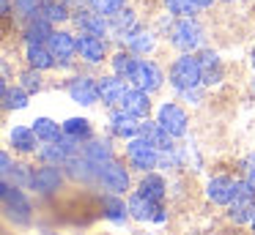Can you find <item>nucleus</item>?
I'll return each mask as SVG.
<instances>
[{
  "mask_svg": "<svg viewBox=\"0 0 255 235\" xmlns=\"http://www.w3.org/2000/svg\"><path fill=\"white\" fill-rule=\"evenodd\" d=\"M88 161H94L96 167H102V164H107V161H113V151H110V145L107 142H88L85 145V153H83Z\"/></svg>",
  "mask_w": 255,
  "mask_h": 235,
  "instance_id": "27",
  "label": "nucleus"
},
{
  "mask_svg": "<svg viewBox=\"0 0 255 235\" xmlns=\"http://www.w3.org/2000/svg\"><path fill=\"white\" fill-rule=\"evenodd\" d=\"M247 180H250V183H253V189H255V164H253V167L247 169Z\"/></svg>",
  "mask_w": 255,
  "mask_h": 235,
  "instance_id": "41",
  "label": "nucleus"
},
{
  "mask_svg": "<svg viewBox=\"0 0 255 235\" xmlns=\"http://www.w3.org/2000/svg\"><path fill=\"white\" fill-rule=\"evenodd\" d=\"M52 22L44 19V16H30L28 27H25V38H28V44H44L52 38Z\"/></svg>",
  "mask_w": 255,
  "mask_h": 235,
  "instance_id": "19",
  "label": "nucleus"
},
{
  "mask_svg": "<svg viewBox=\"0 0 255 235\" xmlns=\"http://www.w3.org/2000/svg\"><path fill=\"white\" fill-rule=\"evenodd\" d=\"M198 63H200V79H203V85H217L222 79V63H220V55L217 52L203 49L198 55Z\"/></svg>",
  "mask_w": 255,
  "mask_h": 235,
  "instance_id": "15",
  "label": "nucleus"
},
{
  "mask_svg": "<svg viewBox=\"0 0 255 235\" xmlns=\"http://www.w3.org/2000/svg\"><path fill=\"white\" fill-rule=\"evenodd\" d=\"M0 11H3V14H8V11H11V3H8V0H0Z\"/></svg>",
  "mask_w": 255,
  "mask_h": 235,
  "instance_id": "42",
  "label": "nucleus"
},
{
  "mask_svg": "<svg viewBox=\"0 0 255 235\" xmlns=\"http://www.w3.org/2000/svg\"><path fill=\"white\" fill-rule=\"evenodd\" d=\"M165 5H167V11L170 14H176V16H189V14H195V3L192 0H165Z\"/></svg>",
  "mask_w": 255,
  "mask_h": 235,
  "instance_id": "34",
  "label": "nucleus"
},
{
  "mask_svg": "<svg viewBox=\"0 0 255 235\" xmlns=\"http://www.w3.org/2000/svg\"><path fill=\"white\" fill-rule=\"evenodd\" d=\"M36 140H39V134H36L33 129H28V126H17V129H11V145H14V151H22V153L36 151Z\"/></svg>",
  "mask_w": 255,
  "mask_h": 235,
  "instance_id": "23",
  "label": "nucleus"
},
{
  "mask_svg": "<svg viewBox=\"0 0 255 235\" xmlns=\"http://www.w3.org/2000/svg\"><path fill=\"white\" fill-rule=\"evenodd\" d=\"M47 47H50V52L55 55L58 63H69V60L74 58V55L80 52L77 49V38L72 36V33H52V38L47 41Z\"/></svg>",
  "mask_w": 255,
  "mask_h": 235,
  "instance_id": "12",
  "label": "nucleus"
},
{
  "mask_svg": "<svg viewBox=\"0 0 255 235\" xmlns=\"http://www.w3.org/2000/svg\"><path fill=\"white\" fill-rule=\"evenodd\" d=\"M250 224H253V233H255V219H253V222H250Z\"/></svg>",
  "mask_w": 255,
  "mask_h": 235,
  "instance_id": "44",
  "label": "nucleus"
},
{
  "mask_svg": "<svg viewBox=\"0 0 255 235\" xmlns=\"http://www.w3.org/2000/svg\"><path fill=\"white\" fill-rule=\"evenodd\" d=\"M63 134L69 137V140L80 142V140H88L91 137V126L85 118H69L66 123H63Z\"/></svg>",
  "mask_w": 255,
  "mask_h": 235,
  "instance_id": "29",
  "label": "nucleus"
},
{
  "mask_svg": "<svg viewBox=\"0 0 255 235\" xmlns=\"http://www.w3.org/2000/svg\"><path fill=\"white\" fill-rule=\"evenodd\" d=\"M33 131L39 134V140H44V142H58L63 137V126H58L52 118H36Z\"/></svg>",
  "mask_w": 255,
  "mask_h": 235,
  "instance_id": "25",
  "label": "nucleus"
},
{
  "mask_svg": "<svg viewBox=\"0 0 255 235\" xmlns=\"http://www.w3.org/2000/svg\"><path fill=\"white\" fill-rule=\"evenodd\" d=\"M129 82H132L134 87H140V90H156V87L162 85V71L156 63H151V60H134L132 71H129L127 77Z\"/></svg>",
  "mask_w": 255,
  "mask_h": 235,
  "instance_id": "5",
  "label": "nucleus"
},
{
  "mask_svg": "<svg viewBox=\"0 0 255 235\" xmlns=\"http://www.w3.org/2000/svg\"><path fill=\"white\" fill-rule=\"evenodd\" d=\"M134 60H137V58H132L129 52H118L116 58H113V69H116V74L127 79L129 71H132V66H134Z\"/></svg>",
  "mask_w": 255,
  "mask_h": 235,
  "instance_id": "33",
  "label": "nucleus"
},
{
  "mask_svg": "<svg viewBox=\"0 0 255 235\" xmlns=\"http://www.w3.org/2000/svg\"><path fill=\"white\" fill-rule=\"evenodd\" d=\"M0 197H3V208H6V216L14 224H28L30 222V202L25 200V194L19 191L17 183L3 178L0 183Z\"/></svg>",
  "mask_w": 255,
  "mask_h": 235,
  "instance_id": "1",
  "label": "nucleus"
},
{
  "mask_svg": "<svg viewBox=\"0 0 255 235\" xmlns=\"http://www.w3.org/2000/svg\"><path fill=\"white\" fill-rule=\"evenodd\" d=\"M121 109L129 115H134V118H145L151 109V101H148V90H140V87H134V90H127V96H124L121 101Z\"/></svg>",
  "mask_w": 255,
  "mask_h": 235,
  "instance_id": "17",
  "label": "nucleus"
},
{
  "mask_svg": "<svg viewBox=\"0 0 255 235\" xmlns=\"http://www.w3.org/2000/svg\"><path fill=\"white\" fill-rule=\"evenodd\" d=\"M127 205H129V216L140 219V222H165V219H167L162 202H151L148 197H143L140 191L129 197Z\"/></svg>",
  "mask_w": 255,
  "mask_h": 235,
  "instance_id": "7",
  "label": "nucleus"
},
{
  "mask_svg": "<svg viewBox=\"0 0 255 235\" xmlns=\"http://www.w3.org/2000/svg\"><path fill=\"white\" fill-rule=\"evenodd\" d=\"M19 79H22V87L28 93H36L41 87V77H39V69H30V71H25L22 77H19Z\"/></svg>",
  "mask_w": 255,
  "mask_h": 235,
  "instance_id": "38",
  "label": "nucleus"
},
{
  "mask_svg": "<svg viewBox=\"0 0 255 235\" xmlns=\"http://www.w3.org/2000/svg\"><path fill=\"white\" fill-rule=\"evenodd\" d=\"M156 120H159L173 137H181L184 131H187V112H184L178 104H162Z\"/></svg>",
  "mask_w": 255,
  "mask_h": 235,
  "instance_id": "9",
  "label": "nucleus"
},
{
  "mask_svg": "<svg viewBox=\"0 0 255 235\" xmlns=\"http://www.w3.org/2000/svg\"><path fill=\"white\" fill-rule=\"evenodd\" d=\"M14 8H17V14H22V16H39L41 0H14Z\"/></svg>",
  "mask_w": 255,
  "mask_h": 235,
  "instance_id": "37",
  "label": "nucleus"
},
{
  "mask_svg": "<svg viewBox=\"0 0 255 235\" xmlns=\"http://www.w3.org/2000/svg\"><path fill=\"white\" fill-rule=\"evenodd\" d=\"M39 16H44V19H50V22H63V19H69L66 3H61V0H41Z\"/></svg>",
  "mask_w": 255,
  "mask_h": 235,
  "instance_id": "30",
  "label": "nucleus"
},
{
  "mask_svg": "<svg viewBox=\"0 0 255 235\" xmlns=\"http://www.w3.org/2000/svg\"><path fill=\"white\" fill-rule=\"evenodd\" d=\"M250 60H253V69H255V47H253V52H250Z\"/></svg>",
  "mask_w": 255,
  "mask_h": 235,
  "instance_id": "43",
  "label": "nucleus"
},
{
  "mask_svg": "<svg viewBox=\"0 0 255 235\" xmlns=\"http://www.w3.org/2000/svg\"><path fill=\"white\" fill-rule=\"evenodd\" d=\"M127 156H129V161H132V167L145 169V172H148V169H154L156 161H159V153H156V148L151 145V142H145L143 137H132V140H129Z\"/></svg>",
  "mask_w": 255,
  "mask_h": 235,
  "instance_id": "6",
  "label": "nucleus"
},
{
  "mask_svg": "<svg viewBox=\"0 0 255 235\" xmlns=\"http://www.w3.org/2000/svg\"><path fill=\"white\" fill-rule=\"evenodd\" d=\"M170 41L181 52H192V49H198L203 44V27L192 16H178V22L170 27Z\"/></svg>",
  "mask_w": 255,
  "mask_h": 235,
  "instance_id": "4",
  "label": "nucleus"
},
{
  "mask_svg": "<svg viewBox=\"0 0 255 235\" xmlns=\"http://www.w3.org/2000/svg\"><path fill=\"white\" fill-rule=\"evenodd\" d=\"M228 208H231L228 216H231L233 222H239V224L253 222L255 219V189H253V183H250L247 178L236 180V191H233V200H231Z\"/></svg>",
  "mask_w": 255,
  "mask_h": 235,
  "instance_id": "3",
  "label": "nucleus"
},
{
  "mask_svg": "<svg viewBox=\"0 0 255 235\" xmlns=\"http://www.w3.org/2000/svg\"><path fill=\"white\" fill-rule=\"evenodd\" d=\"M0 164H3L0 169H3V178H6V175H8V169L14 167V164H11V156H8V153H0Z\"/></svg>",
  "mask_w": 255,
  "mask_h": 235,
  "instance_id": "39",
  "label": "nucleus"
},
{
  "mask_svg": "<svg viewBox=\"0 0 255 235\" xmlns=\"http://www.w3.org/2000/svg\"><path fill=\"white\" fill-rule=\"evenodd\" d=\"M140 137H143L145 142H151L156 151H170L173 148V134L159 123V120H154V123H151V120L140 123Z\"/></svg>",
  "mask_w": 255,
  "mask_h": 235,
  "instance_id": "13",
  "label": "nucleus"
},
{
  "mask_svg": "<svg viewBox=\"0 0 255 235\" xmlns=\"http://www.w3.org/2000/svg\"><path fill=\"white\" fill-rule=\"evenodd\" d=\"M74 22H77V27H83V33H94V36H105L107 27H110L99 11H80Z\"/></svg>",
  "mask_w": 255,
  "mask_h": 235,
  "instance_id": "20",
  "label": "nucleus"
},
{
  "mask_svg": "<svg viewBox=\"0 0 255 235\" xmlns=\"http://www.w3.org/2000/svg\"><path fill=\"white\" fill-rule=\"evenodd\" d=\"M77 49H80V58L91 60V63H99L105 58V38L94 36V33H83L77 38Z\"/></svg>",
  "mask_w": 255,
  "mask_h": 235,
  "instance_id": "18",
  "label": "nucleus"
},
{
  "mask_svg": "<svg viewBox=\"0 0 255 235\" xmlns=\"http://www.w3.org/2000/svg\"><path fill=\"white\" fill-rule=\"evenodd\" d=\"M110 30L118 33V36H124V38L134 36V33L140 30V27H137V16H134L129 8H124L121 14L110 16Z\"/></svg>",
  "mask_w": 255,
  "mask_h": 235,
  "instance_id": "21",
  "label": "nucleus"
},
{
  "mask_svg": "<svg viewBox=\"0 0 255 235\" xmlns=\"http://www.w3.org/2000/svg\"><path fill=\"white\" fill-rule=\"evenodd\" d=\"M192 3H195V8H209L214 0H192Z\"/></svg>",
  "mask_w": 255,
  "mask_h": 235,
  "instance_id": "40",
  "label": "nucleus"
},
{
  "mask_svg": "<svg viewBox=\"0 0 255 235\" xmlns=\"http://www.w3.org/2000/svg\"><path fill=\"white\" fill-rule=\"evenodd\" d=\"M6 180H14L17 186H25V183H30V180H33V172H28V169H25V164H14V167L8 169Z\"/></svg>",
  "mask_w": 255,
  "mask_h": 235,
  "instance_id": "36",
  "label": "nucleus"
},
{
  "mask_svg": "<svg viewBox=\"0 0 255 235\" xmlns=\"http://www.w3.org/2000/svg\"><path fill=\"white\" fill-rule=\"evenodd\" d=\"M233 191H236V180L225 178V175H217V178H211L209 186H206V194H209V200L217 202V205H231Z\"/></svg>",
  "mask_w": 255,
  "mask_h": 235,
  "instance_id": "14",
  "label": "nucleus"
},
{
  "mask_svg": "<svg viewBox=\"0 0 255 235\" xmlns=\"http://www.w3.org/2000/svg\"><path fill=\"white\" fill-rule=\"evenodd\" d=\"M3 104H6V109H25L28 107V90L25 87H8L3 82Z\"/></svg>",
  "mask_w": 255,
  "mask_h": 235,
  "instance_id": "28",
  "label": "nucleus"
},
{
  "mask_svg": "<svg viewBox=\"0 0 255 235\" xmlns=\"http://www.w3.org/2000/svg\"><path fill=\"white\" fill-rule=\"evenodd\" d=\"M61 186V169L58 164H47V167H39L33 172V180H30V189L39 191V194H52Z\"/></svg>",
  "mask_w": 255,
  "mask_h": 235,
  "instance_id": "11",
  "label": "nucleus"
},
{
  "mask_svg": "<svg viewBox=\"0 0 255 235\" xmlns=\"http://www.w3.org/2000/svg\"><path fill=\"white\" fill-rule=\"evenodd\" d=\"M129 213V205H124V200L118 197H105V216L110 222H124Z\"/></svg>",
  "mask_w": 255,
  "mask_h": 235,
  "instance_id": "31",
  "label": "nucleus"
},
{
  "mask_svg": "<svg viewBox=\"0 0 255 235\" xmlns=\"http://www.w3.org/2000/svg\"><path fill=\"white\" fill-rule=\"evenodd\" d=\"M124 96H127V85H124V79H118V77H105V79H99V98L107 104V107L121 104Z\"/></svg>",
  "mask_w": 255,
  "mask_h": 235,
  "instance_id": "16",
  "label": "nucleus"
},
{
  "mask_svg": "<svg viewBox=\"0 0 255 235\" xmlns=\"http://www.w3.org/2000/svg\"><path fill=\"white\" fill-rule=\"evenodd\" d=\"M69 96H72V101L88 107V104L99 101V82H94L91 77H77L69 82Z\"/></svg>",
  "mask_w": 255,
  "mask_h": 235,
  "instance_id": "10",
  "label": "nucleus"
},
{
  "mask_svg": "<svg viewBox=\"0 0 255 235\" xmlns=\"http://www.w3.org/2000/svg\"><path fill=\"white\" fill-rule=\"evenodd\" d=\"M94 5V11H99L102 16H116L124 11V0H88Z\"/></svg>",
  "mask_w": 255,
  "mask_h": 235,
  "instance_id": "32",
  "label": "nucleus"
},
{
  "mask_svg": "<svg viewBox=\"0 0 255 235\" xmlns=\"http://www.w3.org/2000/svg\"><path fill=\"white\" fill-rule=\"evenodd\" d=\"M28 63L30 69H50L52 63H55V55L50 52V47H44V44H28Z\"/></svg>",
  "mask_w": 255,
  "mask_h": 235,
  "instance_id": "24",
  "label": "nucleus"
},
{
  "mask_svg": "<svg viewBox=\"0 0 255 235\" xmlns=\"http://www.w3.org/2000/svg\"><path fill=\"white\" fill-rule=\"evenodd\" d=\"M200 82H203L200 79V63H198V58H192L189 52L170 66V85L176 87V90H181V93L195 90Z\"/></svg>",
  "mask_w": 255,
  "mask_h": 235,
  "instance_id": "2",
  "label": "nucleus"
},
{
  "mask_svg": "<svg viewBox=\"0 0 255 235\" xmlns=\"http://www.w3.org/2000/svg\"><path fill=\"white\" fill-rule=\"evenodd\" d=\"M140 118H134V115H129V112H116L113 115V134H118V137H129L132 140L134 134H140V123H137Z\"/></svg>",
  "mask_w": 255,
  "mask_h": 235,
  "instance_id": "22",
  "label": "nucleus"
},
{
  "mask_svg": "<svg viewBox=\"0 0 255 235\" xmlns=\"http://www.w3.org/2000/svg\"><path fill=\"white\" fill-rule=\"evenodd\" d=\"M140 194L148 197L151 202H162L165 200V180H162L159 175H145V178L140 180Z\"/></svg>",
  "mask_w": 255,
  "mask_h": 235,
  "instance_id": "26",
  "label": "nucleus"
},
{
  "mask_svg": "<svg viewBox=\"0 0 255 235\" xmlns=\"http://www.w3.org/2000/svg\"><path fill=\"white\" fill-rule=\"evenodd\" d=\"M99 180H102V186H105L107 191H113V194H124V191L129 189V175L118 161L102 164L99 167Z\"/></svg>",
  "mask_w": 255,
  "mask_h": 235,
  "instance_id": "8",
  "label": "nucleus"
},
{
  "mask_svg": "<svg viewBox=\"0 0 255 235\" xmlns=\"http://www.w3.org/2000/svg\"><path fill=\"white\" fill-rule=\"evenodd\" d=\"M127 41H129V47H132L134 52H148V49L154 47V38H151L148 33H143V30H137L134 36H129Z\"/></svg>",
  "mask_w": 255,
  "mask_h": 235,
  "instance_id": "35",
  "label": "nucleus"
}]
</instances>
